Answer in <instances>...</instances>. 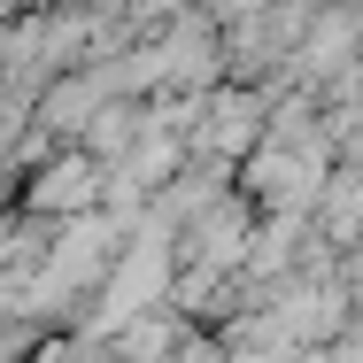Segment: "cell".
<instances>
[{
  "label": "cell",
  "instance_id": "6da1fadb",
  "mask_svg": "<svg viewBox=\"0 0 363 363\" xmlns=\"http://www.w3.org/2000/svg\"><path fill=\"white\" fill-rule=\"evenodd\" d=\"M93 186H101V170H93L85 155H77V162H55V170L31 186V209H55V217H62V201L85 209V201H93Z\"/></svg>",
  "mask_w": 363,
  "mask_h": 363
}]
</instances>
